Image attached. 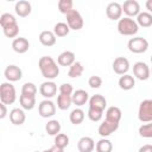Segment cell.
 I'll use <instances>...</instances> for the list:
<instances>
[{"label":"cell","instance_id":"6da1fadb","mask_svg":"<svg viewBox=\"0 0 152 152\" xmlns=\"http://www.w3.org/2000/svg\"><path fill=\"white\" fill-rule=\"evenodd\" d=\"M38 66L39 70L43 75L44 78L48 81H52L59 75V66L55 62V59L50 56H43L38 61Z\"/></svg>","mask_w":152,"mask_h":152},{"label":"cell","instance_id":"7a4b0ae2","mask_svg":"<svg viewBox=\"0 0 152 152\" xmlns=\"http://www.w3.org/2000/svg\"><path fill=\"white\" fill-rule=\"evenodd\" d=\"M139 30V25L132 18L125 17L118 21V31L122 36H134Z\"/></svg>","mask_w":152,"mask_h":152},{"label":"cell","instance_id":"3957f363","mask_svg":"<svg viewBox=\"0 0 152 152\" xmlns=\"http://www.w3.org/2000/svg\"><path fill=\"white\" fill-rule=\"evenodd\" d=\"M17 99L15 88L11 82H4L0 86V101L5 104H12L14 103Z\"/></svg>","mask_w":152,"mask_h":152},{"label":"cell","instance_id":"277c9868","mask_svg":"<svg viewBox=\"0 0 152 152\" xmlns=\"http://www.w3.org/2000/svg\"><path fill=\"white\" fill-rule=\"evenodd\" d=\"M138 119L141 122H151L152 121V99L141 101L139 109H138Z\"/></svg>","mask_w":152,"mask_h":152},{"label":"cell","instance_id":"5b68a950","mask_svg":"<svg viewBox=\"0 0 152 152\" xmlns=\"http://www.w3.org/2000/svg\"><path fill=\"white\" fill-rule=\"evenodd\" d=\"M65 19H66V24L70 27V30H75L78 31L83 27V18L81 15V13L77 10H72L69 13L65 14Z\"/></svg>","mask_w":152,"mask_h":152},{"label":"cell","instance_id":"8992f818","mask_svg":"<svg viewBox=\"0 0 152 152\" xmlns=\"http://www.w3.org/2000/svg\"><path fill=\"white\" fill-rule=\"evenodd\" d=\"M127 48L133 53H142L148 49V42L142 37L131 38L127 43Z\"/></svg>","mask_w":152,"mask_h":152},{"label":"cell","instance_id":"52a82bcc","mask_svg":"<svg viewBox=\"0 0 152 152\" xmlns=\"http://www.w3.org/2000/svg\"><path fill=\"white\" fill-rule=\"evenodd\" d=\"M133 74L134 76L140 80V81H146L150 78V75H151V70L148 68V65L144 62H137L134 65H133Z\"/></svg>","mask_w":152,"mask_h":152},{"label":"cell","instance_id":"ba28073f","mask_svg":"<svg viewBox=\"0 0 152 152\" xmlns=\"http://www.w3.org/2000/svg\"><path fill=\"white\" fill-rule=\"evenodd\" d=\"M38 113L42 118H51L56 113V106L51 100H43L38 106Z\"/></svg>","mask_w":152,"mask_h":152},{"label":"cell","instance_id":"9c48e42d","mask_svg":"<svg viewBox=\"0 0 152 152\" xmlns=\"http://www.w3.org/2000/svg\"><path fill=\"white\" fill-rule=\"evenodd\" d=\"M4 75L7 80V82H17V81H20L21 77H23V71L19 66L14 65V64H10L6 66L5 71H4Z\"/></svg>","mask_w":152,"mask_h":152},{"label":"cell","instance_id":"30bf717a","mask_svg":"<svg viewBox=\"0 0 152 152\" xmlns=\"http://www.w3.org/2000/svg\"><path fill=\"white\" fill-rule=\"evenodd\" d=\"M122 12L128 17H138L140 13V5L137 0H126L122 4Z\"/></svg>","mask_w":152,"mask_h":152},{"label":"cell","instance_id":"8fae6325","mask_svg":"<svg viewBox=\"0 0 152 152\" xmlns=\"http://www.w3.org/2000/svg\"><path fill=\"white\" fill-rule=\"evenodd\" d=\"M106 14L110 20H120L122 15V5L119 2H109L106 7Z\"/></svg>","mask_w":152,"mask_h":152},{"label":"cell","instance_id":"7c38bea8","mask_svg":"<svg viewBox=\"0 0 152 152\" xmlns=\"http://www.w3.org/2000/svg\"><path fill=\"white\" fill-rule=\"evenodd\" d=\"M39 93L43 97H45L46 100L53 97L57 93V86L53 81H45L40 84L39 87Z\"/></svg>","mask_w":152,"mask_h":152},{"label":"cell","instance_id":"4fadbf2b","mask_svg":"<svg viewBox=\"0 0 152 152\" xmlns=\"http://www.w3.org/2000/svg\"><path fill=\"white\" fill-rule=\"evenodd\" d=\"M113 70L118 75H126L129 70V62L125 57H116L113 62Z\"/></svg>","mask_w":152,"mask_h":152},{"label":"cell","instance_id":"5bb4252c","mask_svg":"<svg viewBox=\"0 0 152 152\" xmlns=\"http://www.w3.org/2000/svg\"><path fill=\"white\" fill-rule=\"evenodd\" d=\"M118 128H119V124L110 122V121H108V120L104 119V121H102V124H100L97 132H99V134L102 138H106V137H109L112 133H114Z\"/></svg>","mask_w":152,"mask_h":152},{"label":"cell","instance_id":"9a60e30c","mask_svg":"<svg viewBox=\"0 0 152 152\" xmlns=\"http://www.w3.org/2000/svg\"><path fill=\"white\" fill-rule=\"evenodd\" d=\"M14 11L17 13V15L21 17V18H25L27 15L31 14L32 12V6L28 1L26 0H19L18 2H15L14 5Z\"/></svg>","mask_w":152,"mask_h":152},{"label":"cell","instance_id":"2e32d148","mask_svg":"<svg viewBox=\"0 0 152 152\" xmlns=\"http://www.w3.org/2000/svg\"><path fill=\"white\" fill-rule=\"evenodd\" d=\"M30 48V43L26 38L24 37H17L13 42H12V49L17 52V53H25Z\"/></svg>","mask_w":152,"mask_h":152},{"label":"cell","instance_id":"e0dca14e","mask_svg":"<svg viewBox=\"0 0 152 152\" xmlns=\"http://www.w3.org/2000/svg\"><path fill=\"white\" fill-rule=\"evenodd\" d=\"M71 97H72V103L76 104V106H78V107L86 104V103L89 101V94H88L86 90H83V89H77V90H75V91L72 93Z\"/></svg>","mask_w":152,"mask_h":152},{"label":"cell","instance_id":"ac0fdd59","mask_svg":"<svg viewBox=\"0 0 152 152\" xmlns=\"http://www.w3.org/2000/svg\"><path fill=\"white\" fill-rule=\"evenodd\" d=\"M10 120L13 125H17V126H20L25 122L26 120V115L24 113V110L21 108H13L11 112H10Z\"/></svg>","mask_w":152,"mask_h":152},{"label":"cell","instance_id":"d6986e66","mask_svg":"<svg viewBox=\"0 0 152 152\" xmlns=\"http://www.w3.org/2000/svg\"><path fill=\"white\" fill-rule=\"evenodd\" d=\"M77 148L80 152H93L95 148V142L90 137H82L77 142Z\"/></svg>","mask_w":152,"mask_h":152},{"label":"cell","instance_id":"ffe728a7","mask_svg":"<svg viewBox=\"0 0 152 152\" xmlns=\"http://www.w3.org/2000/svg\"><path fill=\"white\" fill-rule=\"evenodd\" d=\"M57 62H58V64L59 65H62V66H71L76 61H75V53L72 52V51H63L59 56H58V58H57Z\"/></svg>","mask_w":152,"mask_h":152},{"label":"cell","instance_id":"44dd1931","mask_svg":"<svg viewBox=\"0 0 152 152\" xmlns=\"http://www.w3.org/2000/svg\"><path fill=\"white\" fill-rule=\"evenodd\" d=\"M39 42L44 46H52L56 44V36L53 31H42L39 34Z\"/></svg>","mask_w":152,"mask_h":152},{"label":"cell","instance_id":"7402d4cb","mask_svg":"<svg viewBox=\"0 0 152 152\" xmlns=\"http://www.w3.org/2000/svg\"><path fill=\"white\" fill-rule=\"evenodd\" d=\"M106 106H107V100L101 94H95L89 99V107H91V108H97V109L104 110Z\"/></svg>","mask_w":152,"mask_h":152},{"label":"cell","instance_id":"603a6c76","mask_svg":"<svg viewBox=\"0 0 152 152\" xmlns=\"http://www.w3.org/2000/svg\"><path fill=\"white\" fill-rule=\"evenodd\" d=\"M121 115H122L121 109L119 107H115V106H112L106 110V120H108L110 122L119 124L121 120Z\"/></svg>","mask_w":152,"mask_h":152},{"label":"cell","instance_id":"cb8c5ba5","mask_svg":"<svg viewBox=\"0 0 152 152\" xmlns=\"http://www.w3.org/2000/svg\"><path fill=\"white\" fill-rule=\"evenodd\" d=\"M119 87L122 89V90H131L134 88L135 86V80L133 76L126 74V75H122L120 78H119Z\"/></svg>","mask_w":152,"mask_h":152},{"label":"cell","instance_id":"d4e9b609","mask_svg":"<svg viewBox=\"0 0 152 152\" xmlns=\"http://www.w3.org/2000/svg\"><path fill=\"white\" fill-rule=\"evenodd\" d=\"M19 102H20V106H21L24 109L31 110V109H33L34 106H36V96L21 94V95L19 96Z\"/></svg>","mask_w":152,"mask_h":152},{"label":"cell","instance_id":"484cf974","mask_svg":"<svg viewBox=\"0 0 152 152\" xmlns=\"http://www.w3.org/2000/svg\"><path fill=\"white\" fill-rule=\"evenodd\" d=\"M137 24L141 27L152 26V14L148 12H140L137 17Z\"/></svg>","mask_w":152,"mask_h":152},{"label":"cell","instance_id":"4316f807","mask_svg":"<svg viewBox=\"0 0 152 152\" xmlns=\"http://www.w3.org/2000/svg\"><path fill=\"white\" fill-rule=\"evenodd\" d=\"M72 103V97L71 95H65V94H59L57 97V107L61 110H66Z\"/></svg>","mask_w":152,"mask_h":152},{"label":"cell","instance_id":"83f0119b","mask_svg":"<svg viewBox=\"0 0 152 152\" xmlns=\"http://www.w3.org/2000/svg\"><path fill=\"white\" fill-rule=\"evenodd\" d=\"M45 131L49 135H57L61 132V124L58 120H50L45 125Z\"/></svg>","mask_w":152,"mask_h":152},{"label":"cell","instance_id":"f1b7e54d","mask_svg":"<svg viewBox=\"0 0 152 152\" xmlns=\"http://www.w3.org/2000/svg\"><path fill=\"white\" fill-rule=\"evenodd\" d=\"M70 122L74 125H80L83 122L84 120V112L81 108H75L74 110H71L70 115H69Z\"/></svg>","mask_w":152,"mask_h":152},{"label":"cell","instance_id":"f546056e","mask_svg":"<svg viewBox=\"0 0 152 152\" xmlns=\"http://www.w3.org/2000/svg\"><path fill=\"white\" fill-rule=\"evenodd\" d=\"M96 152H112L113 151V144L110 140L102 138L96 142Z\"/></svg>","mask_w":152,"mask_h":152},{"label":"cell","instance_id":"4dcf8cb0","mask_svg":"<svg viewBox=\"0 0 152 152\" xmlns=\"http://www.w3.org/2000/svg\"><path fill=\"white\" fill-rule=\"evenodd\" d=\"M69 31H70V27L68 26L66 23H57L55 26H53V33L56 37H65L69 34Z\"/></svg>","mask_w":152,"mask_h":152},{"label":"cell","instance_id":"1f68e13d","mask_svg":"<svg viewBox=\"0 0 152 152\" xmlns=\"http://www.w3.org/2000/svg\"><path fill=\"white\" fill-rule=\"evenodd\" d=\"M83 65L81 62H75L70 68H69V71H68V76L71 77V78H76V77H80L82 74H83Z\"/></svg>","mask_w":152,"mask_h":152},{"label":"cell","instance_id":"d6a6232c","mask_svg":"<svg viewBox=\"0 0 152 152\" xmlns=\"http://www.w3.org/2000/svg\"><path fill=\"white\" fill-rule=\"evenodd\" d=\"M2 32H4V34L7 38H14L15 39V37L19 33V25H18V23L11 24V25H8L6 27H2Z\"/></svg>","mask_w":152,"mask_h":152},{"label":"cell","instance_id":"836d02e7","mask_svg":"<svg viewBox=\"0 0 152 152\" xmlns=\"http://www.w3.org/2000/svg\"><path fill=\"white\" fill-rule=\"evenodd\" d=\"M58 11L63 14H66L69 13L70 11H72V6H74V2L71 0H59L58 1Z\"/></svg>","mask_w":152,"mask_h":152},{"label":"cell","instance_id":"e575fe53","mask_svg":"<svg viewBox=\"0 0 152 152\" xmlns=\"http://www.w3.org/2000/svg\"><path fill=\"white\" fill-rule=\"evenodd\" d=\"M15 23H17V19L11 13H4L0 17V25H1V27H6V26H8L11 24H15Z\"/></svg>","mask_w":152,"mask_h":152},{"label":"cell","instance_id":"d590c367","mask_svg":"<svg viewBox=\"0 0 152 152\" xmlns=\"http://www.w3.org/2000/svg\"><path fill=\"white\" fill-rule=\"evenodd\" d=\"M21 94L36 96V94H37V87H36V84L32 83V82H26V83H24L23 87H21Z\"/></svg>","mask_w":152,"mask_h":152},{"label":"cell","instance_id":"8d00e7d4","mask_svg":"<svg viewBox=\"0 0 152 152\" xmlns=\"http://www.w3.org/2000/svg\"><path fill=\"white\" fill-rule=\"evenodd\" d=\"M55 145L61 147V148H65L69 145V137L64 133H59L55 137Z\"/></svg>","mask_w":152,"mask_h":152},{"label":"cell","instance_id":"74e56055","mask_svg":"<svg viewBox=\"0 0 152 152\" xmlns=\"http://www.w3.org/2000/svg\"><path fill=\"white\" fill-rule=\"evenodd\" d=\"M102 115H103V110L97 109V108H91V107H89V109H88V118H89L91 121H94V122L100 121V120L102 119Z\"/></svg>","mask_w":152,"mask_h":152},{"label":"cell","instance_id":"f35d334b","mask_svg":"<svg viewBox=\"0 0 152 152\" xmlns=\"http://www.w3.org/2000/svg\"><path fill=\"white\" fill-rule=\"evenodd\" d=\"M139 134L142 138H152V121L141 125L139 127Z\"/></svg>","mask_w":152,"mask_h":152},{"label":"cell","instance_id":"ab89813d","mask_svg":"<svg viewBox=\"0 0 152 152\" xmlns=\"http://www.w3.org/2000/svg\"><path fill=\"white\" fill-rule=\"evenodd\" d=\"M88 84H89L90 88L97 89V88H100L102 86V78L100 76H95V75L94 76H90L89 80H88Z\"/></svg>","mask_w":152,"mask_h":152},{"label":"cell","instance_id":"60d3db41","mask_svg":"<svg viewBox=\"0 0 152 152\" xmlns=\"http://www.w3.org/2000/svg\"><path fill=\"white\" fill-rule=\"evenodd\" d=\"M74 89L70 83H63L59 86V94H65V95H72Z\"/></svg>","mask_w":152,"mask_h":152},{"label":"cell","instance_id":"b9f144b4","mask_svg":"<svg viewBox=\"0 0 152 152\" xmlns=\"http://www.w3.org/2000/svg\"><path fill=\"white\" fill-rule=\"evenodd\" d=\"M138 152H152V145L150 144H146V145H142Z\"/></svg>","mask_w":152,"mask_h":152},{"label":"cell","instance_id":"7bdbcfd3","mask_svg":"<svg viewBox=\"0 0 152 152\" xmlns=\"http://www.w3.org/2000/svg\"><path fill=\"white\" fill-rule=\"evenodd\" d=\"M0 108H1V114H0V119H4L7 114V108L5 103H0Z\"/></svg>","mask_w":152,"mask_h":152},{"label":"cell","instance_id":"ee69618b","mask_svg":"<svg viewBox=\"0 0 152 152\" xmlns=\"http://www.w3.org/2000/svg\"><path fill=\"white\" fill-rule=\"evenodd\" d=\"M50 151H51V152H64V148H61V147L53 145V146L50 148Z\"/></svg>","mask_w":152,"mask_h":152},{"label":"cell","instance_id":"f6af8a7d","mask_svg":"<svg viewBox=\"0 0 152 152\" xmlns=\"http://www.w3.org/2000/svg\"><path fill=\"white\" fill-rule=\"evenodd\" d=\"M145 6H146V8L148 10V13L152 14V0H147L146 4H145Z\"/></svg>","mask_w":152,"mask_h":152},{"label":"cell","instance_id":"bcb514c9","mask_svg":"<svg viewBox=\"0 0 152 152\" xmlns=\"http://www.w3.org/2000/svg\"><path fill=\"white\" fill-rule=\"evenodd\" d=\"M43 152H51V151H50V148H49V150H44Z\"/></svg>","mask_w":152,"mask_h":152},{"label":"cell","instance_id":"7dc6e473","mask_svg":"<svg viewBox=\"0 0 152 152\" xmlns=\"http://www.w3.org/2000/svg\"><path fill=\"white\" fill-rule=\"evenodd\" d=\"M151 63H152V56H151Z\"/></svg>","mask_w":152,"mask_h":152}]
</instances>
